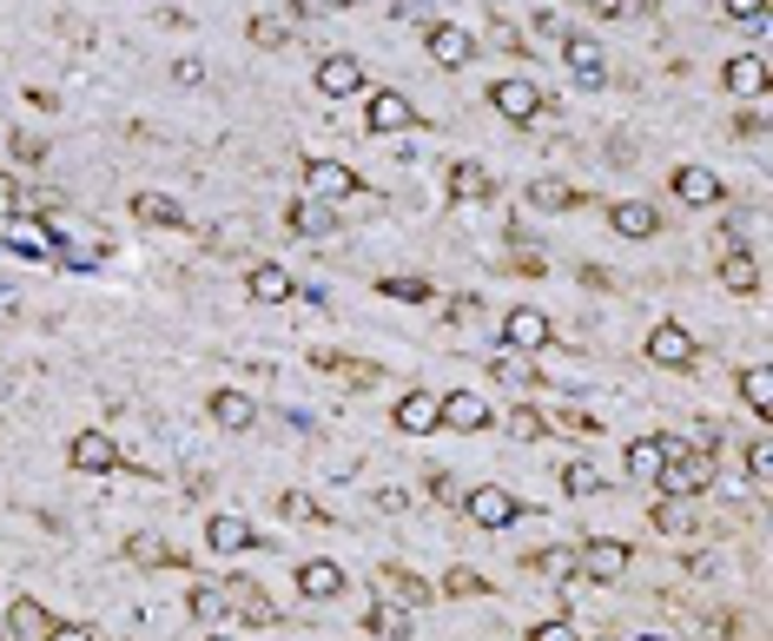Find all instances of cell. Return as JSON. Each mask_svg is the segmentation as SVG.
Instances as JSON below:
<instances>
[{"mask_svg":"<svg viewBox=\"0 0 773 641\" xmlns=\"http://www.w3.org/2000/svg\"><path fill=\"white\" fill-rule=\"evenodd\" d=\"M489 424V404L476 390H450V397H437V430H483Z\"/></svg>","mask_w":773,"mask_h":641,"instance_id":"obj_13","label":"cell"},{"mask_svg":"<svg viewBox=\"0 0 773 641\" xmlns=\"http://www.w3.org/2000/svg\"><path fill=\"white\" fill-rule=\"evenodd\" d=\"M311 364H317V370H337L344 384H358V390H371V384H377V364H364V357H337V351H311Z\"/></svg>","mask_w":773,"mask_h":641,"instance_id":"obj_30","label":"cell"},{"mask_svg":"<svg viewBox=\"0 0 773 641\" xmlns=\"http://www.w3.org/2000/svg\"><path fill=\"white\" fill-rule=\"evenodd\" d=\"M740 397H747V411L766 424V417H773V370H766V364H753V370L740 377Z\"/></svg>","mask_w":773,"mask_h":641,"instance_id":"obj_32","label":"cell"},{"mask_svg":"<svg viewBox=\"0 0 773 641\" xmlns=\"http://www.w3.org/2000/svg\"><path fill=\"white\" fill-rule=\"evenodd\" d=\"M298 589L311 602H337L344 595V569L331 563V555H304V563H298Z\"/></svg>","mask_w":773,"mask_h":641,"instance_id":"obj_18","label":"cell"},{"mask_svg":"<svg viewBox=\"0 0 773 641\" xmlns=\"http://www.w3.org/2000/svg\"><path fill=\"white\" fill-rule=\"evenodd\" d=\"M562 60H569V73H575L582 93H601V87H609V53H601L588 34H562Z\"/></svg>","mask_w":773,"mask_h":641,"instance_id":"obj_2","label":"cell"},{"mask_svg":"<svg viewBox=\"0 0 773 641\" xmlns=\"http://www.w3.org/2000/svg\"><path fill=\"white\" fill-rule=\"evenodd\" d=\"M291 231H311V238H331V231H337V218H331V212H324L317 199H311V205L298 199V205H291Z\"/></svg>","mask_w":773,"mask_h":641,"instance_id":"obj_38","label":"cell"},{"mask_svg":"<svg viewBox=\"0 0 773 641\" xmlns=\"http://www.w3.org/2000/svg\"><path fill=\"white\" fill-rule=\"evenodd\" d=\"M562 490H569V497H601L609 483H601L595 463H562Z\"/></svg>","mask_w":773,"mask_h":641,"instance_id":"obj_37","label":"cell"},{"mask_svg":"<svg viewBox=\"0 0 773 641\" xmlns=\"http://www.w3.org/2000/svg\"><path fill=\"white\" fill-rule=\"evenodd\" d=\"M397 430H410V437L437 430V397H429V390H403L397 397Z\"/></svg>","mask_w":773,"mask_h":641,"instance_id":"obj_25","label":"cell"},{"mask_svg":"<svg viewBox=\"0 0 773 641\" xmlns=\"http://www.w3.org/2000/svg\"><path fill=\"white\" fill-rule=\"evenodd\" d=\"M595 14H609V21H622V0H588Z\"/></svg>","mask_w":773,"mask_h":641,"instance_id":"obj_55","label":"cell"},{"mask_svg":"<svg viewBox=\"0 0 773 641\" xmlns=\"http://www.w3.org/2000/svg\"><path fill=\"white\" fill-rule=\"evenodd\" d=\"M8 634H14V641H47V634H53V608L34 602V595H14V608H8Z\"/></svg>","mask_w":773,"mask_h":641,"instance_id":"obj_19","label":"cell"},{"mask_svg":"<svg viewBox=\"0 0 773 641\" xmlns=\"http://www.w3.org/2000/svg\"><path fill=\"white\" fill-rule=\"evenodd\" d=\"M205 542H212L219 555H245V549H258L265 536H251L245 516H212V523H205Z\"/></svg>","mask_w":773,"mask_h":641,"instance_id":"obj_22","label":"cell"},{"mask_svg":"<svg viewBox=\"0 0 773 641\" xmlns=\"http://www.w3.org/2000/svg\"><path fill=\"white\" fill-rule=\"evenodd\" d=\"M529 641H582V634H575V621H562V615H556V621H536V628H529Z\"/></svg>","mask_w":773,"mask_h":641,"instance_id":"obj_49","label":"cell"},{"mask_svg":"<svg viewBox=\"0 0 773 641\" xmlns=\"http://www.w3.org/2000/svg\"><path fill=\"white\" fill-rule=\"evenodd\" d=\"M53 259H60L66 272H93V265L107 259V238H66V246H53Z\"/></svg>","mask_w":773,"mask_h":641,"instance_id":"obj_31","label":"cell"},{"mask_svg":"<svg viewBox=\"0 0 773 641\" xmlns=\"http://www.w3.org/2000/svg\"><path fill=\"white\" fill-rule=\"evenodd\" d=\"M304 8H317V14H344V8H358V0H304Z\"/></svg>","mask_w":773,"mask_h":641,"instance_id":"obj_54","label":"cell"},{"mask_svg":"<svg viewBox=\"0 0 773 641\" xmlns=\"http://www.w3.org/2000/svg\"><path fill=\"white\" fill-rule=\"evenodd\" d=\"M489 370H496V377H502V384H509V390H515V384H543V377H536V364H529V357H523V351H509V357H496V364H489Z\"/></svg>","mask_w":773,"mask_h":641,"instance_id":"obj_41","label":"cell"},{"mask_svg":"<svg viewBox=\"0 0 773 641\" xmlns=\"http://www.w3.org/2000/svg\"><path fill=\"white\" fill-rule=\"evenodd\" d=\"M212 424L219 430H251L258 424V404L245 390H212Z\"/></svg>","mask_w":773,"mask_h":641,"instance_id":"obj_23","label":"cell"},{"mask_svg":"<svg viewBox=\"0 0 773 641\" xmlns=\"http://www.w3.org/2000/svg\"><path fill=\"white\" fill-rule=\"evenodd\" d=\"M622 463H628V476H635V483H654V476H661V463H668V437H635Z\"/></svg>","mask_w":773,"mask_h":641,"instance_id":"obj_26","label":"cell"},{"mask_svg":"<svg viewBox=\"0 0 773 641\" xmlns=\"http://www.w3.org/2000/svg\"><path fill=\"white\" fill-rule=\"evenodd\" d=\"M622 569H628V542L595 536L575 549V576H588V582H622Z\"/></svg>","mask_w":773,"mask_h":641,"instance_id":"obj_3","label":"cell"},{"mask_svg":"<svg viewBox=\"0 0 773 641\" xmlns=\"http://www.w3.org/2000/svg\"><path fill=\"white\" fill-rule=\"evenodd\" d=\"M529 205H536V212H575V205H582V186H569V179H536V186H529Z\"/></svg>","mask_w":773,"mask_h":641,"instance_id":"obj_29","label":"cell"},{"mask_svg":"<svg viewBox=\"0 0 773 641\" xmlns=\"http://www.w3.org/2000/svg\"><path fill=\"white\" fill-rule=\"evenodd\" d=\"M304 192L324 205V199H358V173L337 166V159H304Z\"/></svg>","mask_w":773,"mask_h":641,"instance_id":"obj_7","label":"cell"},{"mask_svg":"<svg viewBox=\"0 0 773 641\" xmlns=\"http://www.w3.org/2000/svg\"><path fill=\"white\" fill-rule=\"evenodd\" d=\"M721 79H727V93H740V100H760V93L773 87V60H766V53H734Z\"/></svg>","mask_w":773,"mask_h":641,"instance_id":"obj_11","label":"cell"},{"mask_svg":"<svg viewBox=\"0 0 773 641\" xmlns=\"http://www.w3.org/2000/svg\"><path fill=\"white\" fill-rule=\"evenodd\" d=\"M364 628H371L377 641H410V608H390V602H377V608L364 615Z\"/></svg>","mask_w":773,"mask_h":641,"instance_id":"obj_33","label":"cell"},{"mask_svg":"<svg viewBox=\"0 0 773 641\" xmlns=\"http://www.w3.org/2000/svg\"><path fill=\"white\" fill-rule=\"evenodd\" d=\"M126 555H133L139 569H172V563H179V549L159 542V536H133V542H126Z\"/></svg>","mask_w":773,"mask_h":641,"instance_id":"obj_35","label":"cell"},{"mask_svg":"<svg viewBox=\"0 0 773 641\" xmlns=\"http://www.w3.org/2000/svg\"><path fill=\"white\" fill-rule=\"evenodd\" d=\"M429 497H437V503H463V490H457V476H444V469H429Z\"/></svg>","mask_w":773,"mask_h":641,"instance_id":"obj_50","label":"cell"},{"mask_svg":"<svg viewBox=\"0 0 773 641\" xmlns=\"http://www.w3.org/2000/svg\"><path fill=\"white\" fill-rule=\"evenodd\" d=\"M225 589V615H238V621H251V628H272L278 621V602L265 595V589H258V582H219Z\"/></svg>","mask_w":773,"mask_h":641,"instance_id":"obj_6","label":"cell"},{"mask_svg":"<svg viewBox=\"0 0 773 641\" xmlns=\"http://www.w3.org/2000/svg\"><path fill=\"white\" fill-rule=\"evenodd\" d=\"M463 510H470V523H476V529H509L515 516H523V503H515L502 483H483V490H470V497H463Z\"/></svg>","mask_w":773,"mask_h":641,"instance_id":"obj_4","label":"cell"},{"mask_svg":"<svg viewBox=\"0 0 773 641\" xmlns=\"http://www.w3.org/2000/svg\"><path fill=\"white\" fill-rule=\"evenodd\" d=\"M529 569H543V576H575V555H569V549H543V555H529Z\"/></svg>","mask_w":773,"mask_h":641,"instance_id":"obj_45","label":"cell"},{"mask_svg":"<svg viewBox=\"0 0 773 641\" xmlns=\"http://www.w3.org/2000/svg\"><path fill=\"white\" fill-rule=\"evenodd\" d=\"M423 47H429V60H437V66H450V73L476 60V34H463L457 21H437V27L423 34Z\"/></svg>","mask_w":773,"mask_h":641,"instance_id":"obj_9","label":"cell"},{"mask_svg":"<svg viewBox=\"0 0 773 641\" xmlns=\"http://www.w3.org/2000/svg\"><path fill=\"white\" fill-rule=\"evenodd\" d=\"M14 159H27V166H34V159H47V146L34 133H14Z\"/></svg>","mask_w":773,"mask_h":641,"instance_id":"obj_51","label":"cell"},{"mask_svg":"<svg viewBox=\"0 0 773 641\" xmlns=\"http://www.w3.org/2000/svg\"><path fill=\"white\" fill-rule=\"evenodd\" d=\"M285 40H291L285 14H251V47H285Z\"/></svg>","mask_w":773,"mask_h":641,"instance_id":"obj_39","label":"cell"},{"mask_svg":"<svg viewBox=\"0 0 773 641\" xmlns=\"http://www.w3.org/2000/svg\"><path fill=\"white\" fill-rule=\"evenodd\" d=\"M377 291H384V298H403V304H423V298H429V278H403V272H390V278H377Z\"/></svg>","mask_w":773,"mask_h":641,"instance_id":"obj_40","label":"cell"},{"mask_svg":"<svg viewBox=\"0 0 773 641\" xmlns=\"http://www.w3.org/2000/svg\"><path fill=\"white\" fill-rule=\"evenodd\" d=\"M278 510H285L291 523H324V510H317V497H304V490H291V497H285Z\"/></svg>","mask_w":773,"mask_h":641,"instance_id":"obj_46","label":"cell"},{"mask_svg":"<svg viewBox=\"0 0 773 641\" xmlns=\"http://www.w3.org/2000/svg\"><path fill=\"white\" fill-rule=\"evenodd\" d=\"M747 476H753L760 490L773 483V437H753V443H747Z\"/></svg>","mask_w":773,"mask_h":641,"instance_id":"obj_42","label":"cell"},{"mask_svg":"<svg viewBox=\"0 0 773 641\" xmlns=\"http://www.w3.org/2000/svg\"><path fill=\"white\" fill-rule=\"evenodd\" d=\"M47 641H93V628H73V621H53V634Z\"/></svg>","mask_w":773,"mask_h":641,"instance_id":"obj_53","label":"cell"},{"mask_svg":"<svg viewBox=\"0 0 773 641\" xmlns=\"http://www.w3.org/2000/svg\"><path fill=\"white\" fill-rule=\"evenodd\" d=\"M648 357L668 364V370H687V364L701 357V344H695V331H687V325H654L648 331Z\"/></svg>","mask_w":773,"mask_h":641,"instance_id":"obj_10","label":"cell"},{"mask_svg":"<svg viewBox=\"0 0 773 641\" xmlns=\"http://www.w3.org/2000/svg\"><path fill=\"white\" fill-rule=\"evenodd\" d=\"M66 456H73V469H86V476H107V469L120 463V443H113L107 430H79Z\"/></svg>","mask_w":773,"mask_h":641,"instance_id":"obj_16","label":"cell"},{"mask_svg":"<svg viewBox=\"0 0 773 641\" xmlns=\"http://www.w3.org/2000/svg\"><path fill=\"white\" fill-rule=\"evenodd\" d=\"M172 79H179V87H199L205 66H199V60H179V66H172Z\"/></svg>","mask_w":773,"mask_h":641,"instance_id":"obj_52","label":"cell"},{"mask_svg":"<svg viewBox=\"0 0 773 641\" xmlns=\"http://www.w3.org/2000/svg\"><path fill=\"white\" fill-rule=\"evenodd\" d=\"M714 476H721V456H714V437H708V443H687L681 456H668L661 476H654V490L661 497H701Z\"/></svg>","mask_w":773,"mask_h":641,"instance_id":"obj_1","label":"cell"},{"mask_svg":"<svg viewBox=\"0 0 773 641\" xmlns=\"http://www.w3.org/2000/svg\"><path fill=\"white\" fill-rule=\"evenodd\" d=\"M192 615H199V621H219V615H225V589H219V582H199V589H192Z\"/></svg>","mask_w":773,"mask_h":641,"instance_id":"obj_44","label":"cell"},{"mask_svg":"<svg viewBox=\"0 0 773 641\" xmlns=\"http://www.w3.org/2000/svg\"><path fill=\"white\" fill-rule=\"evenodd\" d=\"M609 225H615L622 238H654V231H661V212H654L648 199H622V205L609 212Z\"/></svg>","mask_w":773,"mask_h":641,"instance_id":"obj_24","label":"cell"},{"mask_svg":"<svg viewBox=\"0 0 773 641\" xmlns=\"http://www.w3.org/2000/svg\"><path fill=\"white\" fill-rule=\"evenodd\" d=\"M654 529L661 536H695V510H687V497H661L654 503Z\"/></svg>","mask_w":773,"mask_h":641,"instance_id":"obj_34","label":"cell"},{"mask_svg":"<svg viewBox=\"0 0 773 641\" xmlns=\"http://www.w3.org/2000/svg\"><path fill=\"white\" fill-rule=\"evenodd\" d=\"M0 246H8V252H21V259H53V246H60V238H53V225L8 218V225H0Z\"/></svg>","mask_w":773,"mask_h":641,"instance_id":"obj_14","label":"cell"},{"mask_svg":"<svg viewBox=\"0 0 773 641\" xmlns=\"http://www.w3.org/2000/svg\"><path fill=\"white\" fill-rule=\"evenodd\" d=\"M423 8H457V0H423Z\"/></svg>","mask_w":773,"mask_h":641,"instance_id":"obj_57","label":"cell"},{"mask_svg":"<svg viewBox=\"0 0 773 641\" xmlns=\"http://www.w3.org/2000/svg\"><path fill=\"white\" fill-rule=\"evenodd\" d=\"M205 641H232V634H205Z\"/></svg>","mask_w":773,"mask_h":641,"instance_id":"obj_58","label":"cell"},{"mask_svg":"<svg viewBox=\"0 0 773 641\" xmlns=\"http://www.w3.org/2000/svg\"><path fill=\"white\" fill-rule=\"evenodd\" d=\"M450 199H489L496 192V179H489V166H476V159H457V166H450Z\"/></svg>","mask_w":773,"mask_h":641,"instance_id":"obj_27","label":"cell"},{"mask_svg":"<svg viewBox=\"0 0 773 641\" xmlns=\"http://www.w3.org/2000/svg\"><path fill=\"white\" fill-rule=\"evenodd\" d=\"M384 582H390V595H397L403 608H423L429 595H437V589H429V582H423L416 569H403V563H384Z\"/></svg>","mask_w":773,"mask_h":641,"instance_id":"obj_28","label":"cell"},{"mask_svg":"<svg viewBox=\"0 0 773 641\" xmlns=\"http://www.w3.org/2000/svg\"><path fill=\"white\" fill-rule=\"evenodd\" d=\"M509 430L523 437V443H536V437H549V424H543V411H509Z\"/></svg>","mask_w":773,"mask_h":641,"instance_id":"obj_47","label":"cell"},{"mask_svg":"<svg viewBox=\"0 0 773 641\" xmlns=\"http://www.w3.org/2000/svg\"><path fill=\"white\" fill-rule=\"evenodd\" d=\"M245 291H251V304H291V298H298V278H291L285 265L265 259V265L245 272Z\"/></svg>","mask_w":773,"mask_h":641,"instance_id":"obj_15","label":"cell"},{"mask_svg":"<svg viewBox=\"0 0 773 641\" xmlns=\"http://www.w3.org/2000/svg\"><path fill=\"white\" fill-rule=\"evenodd\" d=\"M437 595H457V602H463V595H489V582H483L476 569H463V563H457V569L444 576V589H437Z\"/></svg>","mask_w":773,"mask_h":641,"instance_id":"obj_43","label":"cell"},{"mask_svg":"<svg viewBox=\"0 0 773 641\" xmlns=\"http://www.w3.org/2000/svg\"><path fill=\"white\" fill-rule=\"evenodd\" d=\"M489 106H496L502 120H515V126H529V120L543 113V87H536V79H496V87H489Z\"/></svg>","mask_w":773,"mask_h":641,"instance_id":"obj_5","label":"cell"},{"mask_svg":"<svg viewBox=\"0 0 773 641\" xmlns=\"http://www.w3.org/2000/svg\"><path fill=\"white\" fill-rule=\"evenodd\" d=\"M502 338H509V351H549L556 344V325L543 311H509L502 317Z\"/></svg>","mask_w":773,"mask_h":641,"instance_id":"obj_12","label":"cell"},{"mask_svg":"<svg viewBox=\"0 0 773 641\" xmlns=\"http://www.w3.org/2000/svg\"><path fill=\"white\" fill-rule=\"evenodd\" d=\"M721 173L714 166H674V199L681 205H721Z\"/></svg>","mask_w":773,"mask_h":641,"instance_id":"obj_17","label":"cell"},{"mask_svg":"<svg viewBox=\"0 0 773 641\" xmlns=\"http://www.w3.org/2000/svg\"><path fill=\"white\" fill-rule=\"evenodd\" d=\"M133 218L139 225H159V231H186L192 218L179 212V199H165V192H133Z\"/></svg>","mask_w":773,"mask_h":641,"instance_id":"obj_21","label":"cell"},{"mask_svg":"<svg viewBox=\"0 0 773 641\" xmlns=\"http://www.w3.org/2000/svg\"><path fill=\"white\" fill-rule=\"evenodd\" d=\"M727 21H747V27H766V0H721Z\"/></svg>","mask_w":773,"mask_h":641,"instance_id":"obj_48","label":"cell"},{"mask_svg":"<svg viewBox=\"0 0 773 641\" xmlns=\"http://www.w3.org/2000/svg\"><path fill=\"white\" fill-rule=\"evenodd\" d=\"M14 304H21V291H14L8 278H0V311H14Z\"/></svg>","mask_w":773,"mask_h":641,"instance_id":"obj_56","label":"cell"},{"mask_svg":"<svg viewBox=\"0 0 773 641\" xmlns=\"http://www.w3.org/2000/svg\"><path fill=\"white\" fill-rule=\"evenodd\" d=\"M371 133H410L416 126V106L403 93H371V113H364Z\"/></svg>","mask_w":773,"mask_h":641,"instance_id":"obj_20","label":"cell"},{"mask_svg":"<svg viewBox=\"0 0 773 641\" xmlns=\"http://www.w3.org/2000/svg\"><path fill=\"white\" fill-rule=\"evenodd\" d=\"M721 285H734V291H760V265H753L747 252H721Z\"/></svg>","mask_w":773,"mask_h":641,"instance_id":"obj_36","label":"cell"},{"mask_svg":"<svg viewBox=\"0 0 773 641\" xmlns=\"http://www.w3.org/2000/svg\"><path fill=\"white\" fill-rule=\"evenodd\" d=\"M317 93H324V100H351V93H364V60H351V53H324V60H317Z\"/></svg>","mask_w":773,"mask_h":641,"instance_id":"obj_8","label":"cell"}]
</instances>
